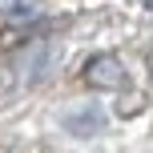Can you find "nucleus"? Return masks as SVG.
<instances>
[{"mask_svg": "<svg viewBox=\"0 0 153 153\" xmlns=\"http://www.w3.org/2000/svg\"><path fill=\"white\" fill-rule=\"evenodd\" d=\"M48 56H53V48H48L45 40H36V45H32L28 53L20 56V69H24V76H32V81H36V76L48 69Z\"/></svg>", "mask_w": 153, "mask_h": 153, "instance_id": "obj_3", "label": "nucleus"}, {"mask_svg": "<svg viewBox=\"0 0 153 153\" xmlns=\"http://www.w3.org/2000/svg\"><path fill=\"white\" fill-rule=\"evenodd\" d=\"M101 125H105V117L97 113V109H81V113H69L65 117V129L76 133V137H93V133H101Z\"/></svg>", "mask_w": 153, "mask_h": 153, "instance_id": "obj_2", "label": "nucleus"}, {"mask_svg": "<svg viewBox=\"0 0 153 153\" xmlns=\"http://www.w3.org/2000/svg\"><path fill=\"white\" fill-rule=\"evenodd\" d=\"M145 8H149V12H153V0H145Z\"/></svg>", "mask_w": 153, "mask_h": 153, "instance_id": "obj_4", "label": "nucleus"}, {"mask_svg": "<svg viewBox=\"0 0 153 153\" xmlns=\"http://www.w3.org/2000/svg\"><path fill=\"white\" fill-rule=\"evenodd\" d=\"M125 65H121V56H113V53H97V56H89V65H85V85H93V89H101V93H117V89H125Z\"/></svg>", "mask_w": 153, "mask_h": 153, "instance_id": "obj_1", "label": "nucleus"}]
</instances>
